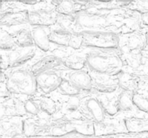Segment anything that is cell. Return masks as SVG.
<instances>
[{"mask_svg": "<svg viewBox=\"0 0 148 138\" xmlns=\"http://www.w3.org/2000/svg\"><path fill=\"white\" fill-rule=\"evenodd\" d=\"M87 66L90 72L117 76L123 70L124 62L119 50H92L86 54Z\"/></svg>", "mask_w": 148, "mask_h": 138, "instance_id": "6da1fadb", "label": "cell"}, {"mask_svg": "<svg viewBox=\"0 0 148 138\" xmlns=\"http://www.w3.org/2000/svg\"><path fill=\"white\" fill-rule=\"evenodd\" d=\"M5 85L13 95L33 96L38 89L36 76L27 69L12 70L6 77Z\"/></svg>", "mask_w": 148, "mask_h": 138, "instance_id": "7a4b0ae2", "label": "cell"}, {"mask_svg": "<svg viewBox=\"0 0 148 138\" xmlns=\"http://www.w3.org/2000/svg\"><path fill=\"white\" fill-rule=\"evenodd\" d=\"M83 39L82 47L92 50H119L120 49L119 34L110 30H90L80 32Z\"/></svg>", "mask_w": 148, "mask_h": 138, "instance_id": "3957f363", "label": "cell"}, {"mask_svg": "<svg viewBox=\"0 0 148 138\" xmlns=\"http://www.w3.org/2000/svg\"><path fill=\"white\" fill-rule=\"evenodd\" d=\"M75 31H90V30H103L110 24L108 14L103 9L92 11L85 9L78 12L73 15Z\"/></svg>", "mask_w": 148, "mask_h": 138, "instance_id": "277c9868", "label": "cell"}, {"mask_svg": "<svg viewBox=\"0 0 148 138\" xmlns=\"http://www.w3.org/2000/svg\"><path fill=\"white\" fill-rule=\"evenodd\" d=\"M36 47H17L15 50L10 52H6L5 55H1V72L7 69H14L20 68L30 60L36 55Z\"/></svg>", "mask_w": 148, "mask_h": 138, "instance_id": "5b68a950", "label": "cell"}, {"mask_svg": "<svg viewBox=\"0 0 148 138\" xmlns=\"http://www.w3.org/2000/svg\"><path fill=\"white\" fill-rule=\"evenodd\" d=\"M79 112L85 119L95 125L105 122L107 115L98 98L92 96L81 99Z\"/></svg>", "mask_w": 148, "mask_h": 138, "instance_id": "8992f818", "label": "cell"}, {"mask_svg": "<svg viewBox=\"0 0 148 138\" xmlns=\"http://www.w3.org/2000/svg\"><path fill=\"white\" fill-rule=\"evenodd\" d=\"M121 35L119 36L121 52H143L147 47V34L140 30Z\"/></svg>", "mask_w": 148, "mask_h": 138, "instance_id": "52a82bcc", "label": "cell"}, {"mask_svg": "<svg viewBox=\"0 0 148 138\" xmlns=\"http://www.w3.org/2000/svg\"><path fill=\"white\" fill-rule=\"evenodd\" d=\"M58 15L55 8L30 10L28 11L29 24L33 27H50L56 24Z\"/></svg>", "mask_w": 148, "mask_h": 138, "instance_id": "ba28073f", "label": "cell"}, {"mask_svg": "<svg viewBox=\"0 0 148 138\" xmlns=\"http://www.w3.org/2000/svg\"><path fill=\"white\" fill-rule=\"evenodd\" d=\"M92 82V91L100 94H111L119 87L117 76L98 74L90 72Z\"/></svg>", "mask_w": 148, "mask_h": 138, "instance_id": "9c48e42d", "label": "cell"}, {"mask_svg": "<svg viewBox=\"0 0 148 138\" xmlns=\"http://www.w3.org/2000/svg\"><path fill=\"white\" fill-rule=\"evenodd\" d=\"M36 78L38 89L44 94H49L58 90L63 79L62 75L53 70L40 73Z\"/></svg>", "mask_w": 148, "mask_h": 138, "instance_id": "30bf717a", "label": "cell"}, {"mask_svg": "<svg viewBox=\"0 0 148 138\" xmlns=\"http://www.w3.org/2000/svg\"><path fill=\"white\" fill-rule=\"evenodd\" d=\"M51 119L27 118L23 122V135L27 137L48 136Z\"/></svg>", "mask_w": 148, "mask_h": 138, "instance_id": "8fae6325", "label": "cell"}, {"mask_svg": "<svg viewBox=\"0 0 148 138\" xmlns=\"http://www.w3.org/2000/svg\"><path fill=\"white\" fill-rule=\"evenodd\" d=\"M23 122L24 119L18 116L1 119V138H17L23 135Z\"/></svg>", "mask_w": 148, "mask_h": 138, "instance_id": "7c38bea8", "label": "cell"}, {"mask_svg": "<svg viewBox=\"0 0 148 138\" xmlns=\"http://www.w3.org/2000/svg\"><path fill=\"white\" fill-rule=\"evenodd\" d=\"M63 77V76H62ZM73 86L79 90L91 92L92 91V82L90 73L85 70H69L66 77Z\"/></svg>", "mask_w": 148, "mask_h": 138, "instance_id": "4fadbf2b", "label": "cell"}, {"mask_svg": "<svg viewBox=\"0 0 148 138\" xmlns=\"http://www.w3.org/2000/svg\"><path fill=\"white\" fill-rule=\"evenodd\" d=\"M62 65H63L62 57L56 55H48L37 60L31 66L30 70L35 76H36L44 72L53 70Z\"/></svg>", "mask_w": 148, "mask_h": 138, "instance_id": "5bb4252c", "label": "cell"}, {"mask_svg": "<svg viewBox=\"0 0 148 138\" xmlns=\"http://www.w3.org/2000/svg\"><path fill=\"white\" fill-rule=\"evenodd\" d=\"M1 108H2V116L1 118L5 116L7 117H23V116H27V114L25 109V102H23L21 99L12 95L11 98L8 100L5 101L1 103Z\"/></svg>", "mask_w": 148, "mask_h": 138, "instance_id": "9a60e30c", "label": "cell"}, {"mask_svg": "<svg viewBox=\"0 0 148 138\" xmlns=\"http://www.w3.org/2000/svg\"><path fill=\"white\" fill-rule=\"evenodd\" d=\"M28 23V11H13L9 10L1 14V27H12V26L26 24Z\"/></svg>", "mask_w": 148, "mask_h": 138, "instance_id": "2e32d148", "label": "cell"}, {"mask_svg": "<svg viewBox=\"0 0 148 138\" xmlns=\"http://www.w3.org/2000/svg\"><path fill=\"white\" fill-rule=\"evenodd\" d=\"M119 88L123 91L136 93L139 89L140 78L132 71L123 69L122 71L117 76Z\"/></svg>", "mask_w": 148, "mask_h": 138, "instance_id": "e0dca14e", "label": "cell"}, {"mask_svg": "<svg viewBox=\"0 0 148 138\" xmlns=\"http://www.w3.org/2000/svg\"><path fill=\"white\" fill-rule=\"evenodd\" d=\"M35 47L43 52L50 50L51 42L49 40L50 30L47 27H33L31 29Z\"/></svg>", "mask_w": 148, "mask_h": 138, "instance_id": "ac0fdd59", "label": "cell"}, {"mask_svg": "<svg viewBox=\"0 0 148 138\" xmlns=\"http://www.w3.org/2000/svg\"><path fill=\"white\" fill-rule=\"evenodd\" d=\"M54 4V8L59 14L65 17H72L78 12L83 10L82 7L88 5H83L86 2H78L72 1H60L52 2Z\"/></svg>", "mask_w": 148, "mask_h": 138, "instance_id": "d6986e66", "label": "cell"}, {"mask_svg": "<svg viewBox=\"0 0 148 138\" xmlns=\"http://www.w3.org/2000/svg\"><path fill=\"white\" fill-rule=\"evenodd\" d=\"M62 63L65 68L70 70H82L87 66L86 55L81 53H73L62 57Z\"/></svg>", "mask_w": 148, "mask_h": 138, "instance_id": "ffe728a7", "label": "cell"}, {"mask_svg": "<svg viewBox=\"0 0 148 138\" xmlns=\"http://www.w3.org/2000/svg\"><path fill=\"white\" fill-rule=\"evenodd\" d=\"M74 32L64 29L57 28L51 29L49 34V40L51 43L64 47H69L71 37Z\"/></svg>", "mask_w": 148, "mask_h": 138, "instance_id": "44dd1931", "label": "cell"}, {"mask_svg": "<svg viewBox=\"0 0 148 138\" xmlns=\"http://www.w3.org/2000/svg\"><path fill=\"white\" fill-rule=\"evenodd\" d=\"M126 131L130 133L148 132V119L139 117H128L124 119Z\"/></svg>", "mask_w": 148, "mask_h": 138, "instance_id": "7402d4cb", "label": "cell"}, {"mask_svg": "<svg viewBox=\"0 0 148 138\" xmlns=\"http://www.w3.org/2000/svg\"><path fill=\"white\" fill-rule=\"evenodd\" d=\"M12 34L18 47L25 48V47H30L35 46L32 30L28 27L20 29Z\"/></svg>", "mask_w": 148, "mask_h": 138, "instance_id": "603a6c76", "label": "cell"}, {"mask_svg": "<svg viewBox=\"0 0 148 138\" xmlns=\"http://www.w3.org/2000/svg\"><path fill=\"white\" fill-rule=\"evenodd\" d=\"M121 58L124 65H127L131 70L140 68L143 63V52H121Z\"/></svg>", "mask_w": 148, "mask_h": 138, "instance_id": "cb8c5ba5", "label": "cell"}, {"mask_svg": "<svg viewBox=\"0 0 148 138\" xmlns=\"http://www.w3.org/2000/svg\"><path fill=\"white\" fill-rule=\"evenodd\" d=\"M110 94H100L98 96V99L102 104L106 114L113 116L117 114L119 111L118 103V96L109 97Z\"/></svg>", "mask_w": 148, "mask_h": 138, "instance_id": "d4e9b609", "label": "cell"}, {"mask_svg": "<svg viewBox=\"0 0 148 138\" xmlns=\"http://www.w3.org/2000/svg\"><path fill=\"white\" fill-rule=\"evenodd\" d=\"M39 108L40 112L48 116H55L58 112V105L53 99L48 96H42L38 99Z\"/></svg>", "mask_w": 148, "mask_h": 138, "instance_id": "484cf974", "label": "cell"}, {"mask_svg": "<svg viewBox=\"0 0 148 138\" xmlns=\"http://www.w3.org/2000/svg\"><path fill=\"white\" fill-rule=\"evenodd\" d=\"M133 95L134 93L127 91H123L119 94L118 103L119 111L128 112L134 110L135 106L133 102Z\"/></svg>", "mask_w": 148, "mask_h": 138, "instance_id": "4316f807", "label": "cell"}, {"mask_svg": "<svg viewBox=\"0 0 148 138\" xmlns=\"http://www.w3.org/2000/svg\"><path fill=\"white\" fill-rule=\"evenodd\" d=\"M80 101L81 99L78 98L77 96L68 97L62 105V110L65 113V116L79 112Z\"/></svg>", "mask_w": 148, "mask_h": 138, "instance_id": "83f0119b", "label": "cell"}, {"mask_svg": "<svg viewBox=\"0 0 148 138\" xmlns=\"http://www.w3.org/2000/svg\"><path fill=\"white\" fill-rule=\"evenodd\" d=\"M0 44H1V50H4L5 52H10L18 47L14 42L12 34L3 29H1V30Z\"/></svg>", "mask_w": 148, "mask_h": 138, "instance_id": "f1b7e54d", "label": "cell"}, {"mask_svg": "<svg viewBox=\"0 0 148 138\" xmlns=\"http://www.w3.org/2000/svg\"><path fill=\"white\" fill-rule=\"evenodd\" d=\"M63 78V77H62ZM59 93L62 95L70 97V96H77L81 93V91L77 89L75 86L72 84L67 79L63 78L62 81L58 89Z\"/></svg>", "mask_w": 148, "mask_h": 138, "instance_id": "f546056e", "label": "cell"}, {"mask_svg": "<svg viewBox=\"0 0 148 138\" xmlns=\"http://www.w3.org/2000/svg\"><path fill=\"white\" fill-rule=\"evenodd\" d=\"M133 102L137 109L148 114V98L140 93H134Z\"/></svg>", "mask_w": 148, "mask_h": 138, "instance_id": "4dcf8cb0", "label": "cell"}, {"mask_svg": "<svg viewBox=\"0 0 148 138\" xmlns=\"http://www.w3.org/2000/svg\"><path fill=\"white\" fill-rule=\"evenodd\" d=\"M25 109L27 115L30 114V116H37L40 112V109L39 108L38 102L35 101L33 99H27L25 101Z\"/></svg>", "mask_w": 148, "mask_h": 138, "instance_id": "1f68e13d", "label": "cell"}, {"mask_svg": "<svg viewBox=\"0 0 148 138\" xmlns=\"http://www.w3.org/2000/svg\"><path fill=\"white\" fill-rule=\"evenodd\" d=\"M83 45V39L80 32H74L71 37L69 47L74 50H79L82 47Z\"/></svg>", "mask_w": 148, "mask_h": 138, "instance_id": "d6a6232c", "label": "cell"}, {"mask_svg": "<svg viewBox=\"0 0 148 138\" xmlns=\"http://www.w3.org/2000/svg\"><path fill=\"white\" fill-rule=\"evenodd\" d=\"M61 138H93V137L91 136H86V135H82V134H79L78 133V132H73L64 135V136L62 137Z\"/></svg>", "mask_w": 148, "mask_h": 138, "instance_id": "836d02e7", "label": "cell"}, {"mask_svg": "<svg viewBox=\"0 0 148 138\" xmlns=\"http://www.w3.org/2000/svg\"><path fill=\"white\" fill-rule=\"evenodd\" d=\"M17 138H20V137H17Z\"/></svg>", "mask_w": 148, "mask_h": 138, "instance_id": "e575fe53", "label": "cell"}]
</instances>
